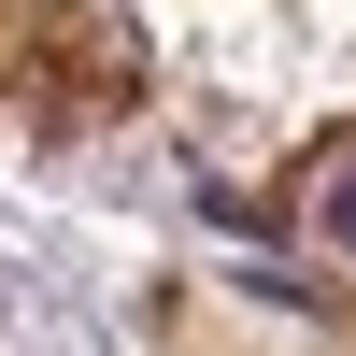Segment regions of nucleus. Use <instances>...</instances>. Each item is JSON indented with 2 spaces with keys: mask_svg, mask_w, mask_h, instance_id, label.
Masks as SVG:
<instances>
[{
  "mask_svg": "<svg viewBox=\"0 0 356 356\" xmlns=\"http://www.w3.org/2000/svg\"><path fill=\"white\" fill-rule=\"evenodd\" d=\"M300 243H356V143H328L300 171Z\"/></svg>",
  "mask_w": 356,
  "mask_h": 356,
  "instance_id": "f257e3e1",
  "label": "nucleus"
}]
</instances>
